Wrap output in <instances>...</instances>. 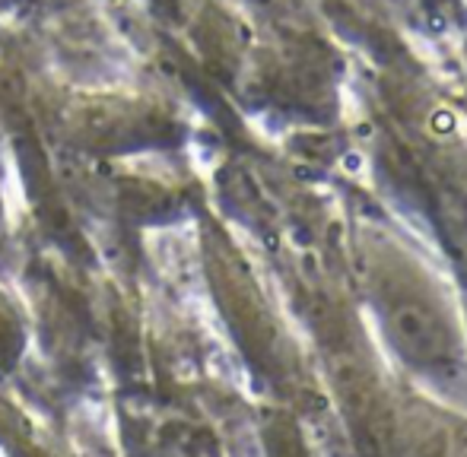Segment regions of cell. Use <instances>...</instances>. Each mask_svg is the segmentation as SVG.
<instances>
[{
    "instance_id": "6da1fadb",
    "label": "cell",
    "mask_w": 467,
    "mask_h": 457,
    "mask_svg": "<svg viewBox=\"0 0 467 457\" xmlns=\"http://www.w3.org/2000/svg\"><path fill=\"white\" fill-rule=\"evenodd\" d=\"M391 16L404 19V23H420L426 16V0H379Z\"/></svg>"
}]
</instances>
